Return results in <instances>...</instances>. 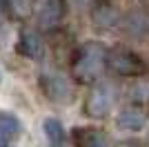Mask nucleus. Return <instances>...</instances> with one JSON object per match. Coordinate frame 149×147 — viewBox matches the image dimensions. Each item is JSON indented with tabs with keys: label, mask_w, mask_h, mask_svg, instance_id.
<instances>
[{
	"label": "nucleus",
	"mask_w": 149,
	"mask_h": 147,
	"mask_svg": "<svg viewBox=\"0 0 149 147\" xmlns=\"http://www.w3.org/2000/svg\"><path fill=\"white\" fill-rule=\"evenodd\" d=\"M107 67L118 76H143L147 74V62L131 49L123 47H111L107 51Z\"/></svg>",
	"instance_id": "nucleus-2"
},
{
	"label": "nucleus",
	"mask_w": 149,
	"mask_h": 147,
	"mask_svg": "<svg viewBox=\"0 0 149 147\" xmlns=\"http://www.w3.org/2000/svg\"><path fill=\"white\" fill-rule=\"evenodd\" d=\"M20 129H22V125L13 114L0 111V141H13L20 134Z\"/></svg>",
	"instance_id": "nucleus-12"
},
{
	"label": "nucleus",
	"mask_w": 149,
	"mask_h": 147,
	"mask_svg": "<svg viewBox=\"0 0 149 147\" xmlns=\"http://www.w3.org/2000/svg\"><path fill=\"white\" fill-rule=\"evenodd\" d=\"M116 98H118V87L109 80H102L91 87V92L85 100V114L89 118H105L116 105Z\"/></svg>",
	"instance_id": "nucleus-3"
},
{
	"label": "nucleus",
	"mask_w": 149,
	"mask_h": 147,
	"mask_svg": "<svg viewBox=\"0 0 149 147\" xmlns=\"http://www.w3.org/2000/svg\"><path fill=\"white\" fill-rule=\"evenodd\" d=\"M65 16V2L62 0H40L38 7V24L42 29H56Z\"/></svg>",
	"instance_id": "nucleus-7"
},
{
	"label": "nucleus",
	"mask_w": 149,
	"mask_h": 147,
	"mask_svg": "<svg viewBox=\"0 0 149 147\" xmlns=\"http://www.w3.org/2000/svg\"><path fill=\"white\" fill-rule=\"evenodd\" d=\"M40 89L54 103H69V100H74V89L69 85V80L58 76V74H42L40 76Z\"/></svg>",
	"instance_id": "nucleus-5"
},
{
	"label": "nucleus",
	"mask_w": 149,
	"mask_h": 147,
	"mask_svg": "<svg viewBox=\"0 0 149 147\" xmlns=\"http://www.w3.org/2000/svg\"><path fill=\"white\" fill-rule=\"evenodd\" d=\"M16 51L25 58H31V60H40L42 58V51H45V45H42V38L36 29H25L20 31V38H18V45H16Z\"/></svg>",
	"instance_id": "nucleus-6"
},
{
	"label": "nucleus",
	"mask_w": 149,
	"mask_h": 147,
	"mask_svg": "<svg viewBox=\"0 0 149 147\" xmlns=\"http://www.w3.org/2000/svg\"><path fill=\"white\" fill-rule=\"evenodd\" d=\"M120 31L125 38L143 43L149 38V9L147 7H134L120 18Z\"/></svg>",
	"instance_id": "nucleus-4"
},
{
	"label": "nucleus",
	"mask_w": 149,
	"mask_h": 147,
	"mask_svg": "<svg viewBox=\"0 0 149 147\" xmlns=\"http://www.w3.org/2000/svg\"><path fill=\"white\" fill-rule=\"evenodd\" d=\"M116 123H118V127H123V129L138 132V129H143V127H145L147 116H145V111L140 109V107H125V109L118 114Z\"/></svg>",
	"instance_id": "nucleus-10"
},
{
	"label": "nucleus",
	"mask_w": 149,
	"mask_h": 147,
	"mask_svg": "<svg viewBox=\"0 0 149 147\" xmlns=\"http://www.w3.org/2000/svg\"><path fill=\"white\" fill-rule=\"evenodd\" d=\"M107 51L109 49L98 40H89L80 45L69 58L74 78L78 83H93L107 67Z\"/></svg>",
	"instance_id": "nucleus-1"
},
{
	"label": "nucleus",
	"mask_w": 149,
	"mask_h": 147,
	"mask_svg": "<svg viewBox=\"0 0 149 147\" xmlns=\"http://www.w3.org/2000/svg\"><path fill=\"white\" fill-rule=\"evenodd\" d=\"M91 18H93V24H96V27H111V24L118 22V11H116L113 5H109L107 0H102V2L93 9Z\"/></svg>",
	"instance_id": "nucleus-11"
},
{
	"label": "nucleus",
	"mask_w": 149,
	"mask_h": 147,
	"mask_svg": "<svg viewBox=\"0 0 149 147\" xmlns=\"http://www.w3.org/2000/svg\"><path fill=\"white\" fill-rule=\"evenodd\" d=\"M2 11L13 20H27L36 11V0H0Z\"/></svg>",
	"instance_id": "nucleus-9"
},
{
	"label": "nucleus",
	"mask_w": 149,
	"mask_h": 147,
	"mask_svg": "<svg viewBox=\"0 0 149 147\" xmlns=\"http://www.w3.org/2000/svg\"><path fill=\"white\" fill-rule=\"evenodd\" d=\"M74 147H109V138L98 127H76L71 129Z\"/></svg>",
	"instance_id": "nucleus-8"
},
{
	"label": "nucleus",
	"mask_w": 149,
	"mask_h": 147,
	"mask_svg": "<svg viewBox=\"0 0 149 147\" xmlns=\"http://www.w3.org/2000/svg\"><path fill=\"white\" fill-rule=\"evenodd\" d=\"M118 147H140V145L134 141H125V143H118Z\"/></svg>",
	"instance_id": "nucleus-14"
},
{
	"label": "nucleus",
	"mask_w": 149,
	"mask_h": 147,
	"mask_svg": "<svg viewBox=\"0 0 149 147\" xmlns=\"http://www.w3.org/2000/svg\"><path fill=\"white\" fill-rule=\"evenodd\" d=\"M45 134H47L49 143H54V145H60V143L65 141L62 125H60V120H56V118H47V120H45Z\"/></svg>",
	"instance_id": "nucleus-13"
}]
</instances>
